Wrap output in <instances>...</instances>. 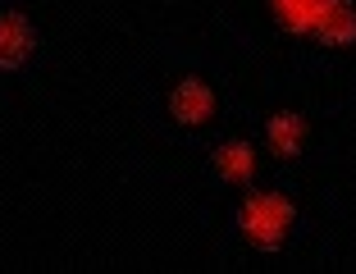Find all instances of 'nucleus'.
<instances>
[{
    "mask_svg": "<svg viewBox=\"0 0 356 274\" xmlns=\"http://www.w3.org/2000/svg\"><path fill=\"white\" fill-rule=\"evenodd\" d=\"M302 137H306V119L293 115V110H283V115L270 119V147L279 156H297L302 151Z\"/></svg>",
    "mask_w": 356,
    "mask_h": 274,
    "instance_id": "nucleus-5",
    "label": "nucleus"
},
{
    "mask_svg": "<svg viewBox=\"0 0 356 274\" xmlns=\"http://www.w3.org/2000/svg\"><path fill=\"white\" fill-rule=\"evenodd\" d=\"M320 10H325V0H274V14L288 32H311Z\"/></svg>",
    "mask_w": 356,
    "mask_h": 274,
    "instance_id": "nucleus-6",
    "label": "nucleus"
},
{
    "mask_svg": "<svg viewBox=\"0 0 356 274\" xmlns=\"http://www.w3.org/2000/svg\"><path fill=\"white\" fill-rule=\"evenodd\" d=\"M215 165H220V174H224L229 183H242V179H252L256 156H252V147H247V142H229V147H220Z\"/></svg>",
    "mask_w": 356,
    "mask_h": 274,
    "instance_id": "nucleus-7",
    "label": "nucleus"
},
{
    "mask_svg": "<svg viewBox=\"0 0 356 274\" xmlns=\"http://www.w3.org/2000/svg\"><path fill=\"white\" fill-rule=\"evenodd\" d=\"M311 32L325 46H352L356 42V5L352 0H325V10H320Z\"/></svg>",
    "mask_w": 356,
    "mask_h": 274,
    "instance_id": "nucleus-2",
    "label": "nucleus"
},
{
    "mask_svg": "<svg viewBox=\"0 0 356 274\" xmlns=\"http://www.w3.org/2000/svg\"><path fill=\"white\" fill-rule=\"evenodd\" d=\"M169 110H174L178 124H206V119L215 115V92H210L201 78H183V83L174 87Z\"/></svg>",
    "mask_w": 356,
    "mask_h": 274,
    "instance_id": "nucleus-3",
    "label": "nucleus"
},
{
    "mask_svg": "<svg viewBox=\"0 0 356 274\" xmlns=\"http://www.w3.org/2000/svg\"><path fill=\"white\" fill-rule=\"evenodd\" d=\"M37 37H32V23L23 14H5L0 19V69H19L32 55Z\"/></svg>",
    "mask_w": 356,
    "mask_h": 274,
    "instance_id": "nucleus-4",
    "label": "nucleus"
},
{
    "mask_svg": "<svg viewBox=\"0 0 356 274\" xmlns=\"http://www.w3.org/2000/svg\"><path fill=\"white\" fill-rule=\"evenodd\" d=\"M293 229V201H283L279 192H261L242 206V233L256 247H279Z\"/></svg>",
    "mask_w": 356,
    "mask_h": 274,
    "instance_id": "nucleus-1",
    "label": "nucleus"
}]
</instances>
